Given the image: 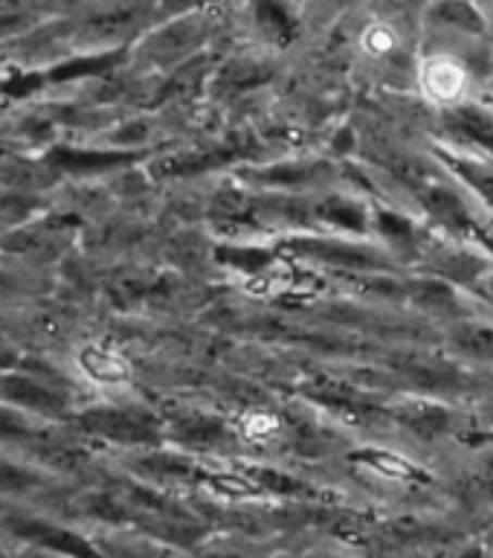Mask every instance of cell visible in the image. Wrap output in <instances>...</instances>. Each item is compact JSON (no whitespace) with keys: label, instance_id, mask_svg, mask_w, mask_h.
<instances>
[{"label":"cell","instance_id":"cell-10","mask_svg":"<svg viewBox=\"0 0 493 558\" xmlns=\"http://www.w3.org/2000/svg\"><path fill=\"white\" fill-rule=\"evenodd\" d=\"M473 3H477V7L485 12L488 21H491V17H493V0H473Z\"/></svg>","mask_w":493,"mask_h":558},{"label":"cell","instance_id":"cell-3","mask_svg":"<svg viewBox=\"0 0 493 558\" xmlns=\"http://www.w3.org/2000/svg\"><path fill=\"white\" fill-rule=\"evenodd\" d=\"M204 35H207V24H204L200 15H186L181 21H172V24H165L163 29H157L148 38V59L160 61V64L186 59L204 44Z\"/></svg>","mask_w":493,"mask_h":558},{"label":"cell","instance_id":"cell-6","mask_svg":"<svg viewBox=\"0 0 493 558\" xmlns=\"http://www.w3.org/2000/svg\"><path fill=\"white\" fill-rule=\"evenodd\" d=\"M82 366H85V373L96 381H108V384H116V381H125L128 378V366L122 361L120 355H113L108 349H85L82 352Z\"/></svg>","mask_w":493,"mask_h":558},{"label":"cell","instance_id":"cell-5","mask_svg":"<svg viewBox=\"0 0 493 558\" xmlns=\"http://www.w3.org/2000/svg\"><path fill=\"white\" fill-rule=\"evenodd\" d=\"M85 425L90 430L102 436H111V439H120V442H131V439H139L146 436V427L139 425L137 418L125 416V413H113V410H96V413H87Z\"/></svg>","mask_w":493,"mask_h":558},{"label":"cell","instance_id":"cell-1","mask_svg":"<svg viewBox=\"0 0 493 558\" xmlns=\"http://www.w3.org/2000/svg\"><path fill=\"white\" fill-rule=\"evenodd\" d=\"M477 68L473 61L456 47L424 44L418 47L416 59V90L433 108H468L477 96Z\"/></svg>","mask_w":493,"mask_h":558},{"label":"cell","instance_id":"cell-9","mask_svg":"<svg viewBox=\"0 0 493 558\" xmlns=\"http://www.w3.org/2000/svg\"><path fill=\"white\" fill-rule=\"evenodd\" d=\"M29 434V425L26 418H21L12 410L0 408V436H26Z\"/></svg>","mask_w":493,"mask_h":558},{"label":"cell","instance_id":"cell-7","mask_svg":"<svg viewBox=\"0 0 493 558\" xmlns=\"http://www.w3.org/2000/svg\"><path fill=\"white\" fill-rule=\"evenodd\" d=\"M35 26V15L26 9H0V44L21 38Z\"/></svg>","mask_w":493,"mask_h":558},{"label":"cell","instance_id":"cell-2","mask_svg":"<svg viewBox=\"0 0 493 558\" xmlns=\"http://www.w3.org/2000/svg\"><path fill=\"white\" fill-rule=\"evenodd\" d=\"M352 47H355L357 59L369 64V68L392 70L398 64L400 70L416 73L418 52L409 56L404 24L390 12H372L366 21H360V26L355 29V38H352Z\"/></svg>","mask_w":493,"mask_h":558},{"label":"cell","instance_id":"cell-8","mask_svg":"<svg viewBox=\"0 0 493 558\" xmlns=\"http://www.w3.org/2000/svg\"><path fill=\"white\" fill-rule=\"evenodd\" d=\"M242 430L247 439H252V442H268L270 436H276L279 422L276 416H270V413L252 410V413H247V416L242 418Z\"/></svg>","mask_w":493,"mask_h":558},{"label":"cell","instance_id":"cell-4","mask_svg":"<svg viewBox=\"0 0 493 558\" xmlns=\"http://www.w3.org/2000/svg\"><path fill=\"white\" fill-rule=\"evenodd\" d=\"M0 392L24 408L38 410V413H59L64 408V399L59 392L44 387L35 378H26V375H0Z\"/></svg>","mask_w":493,"mask_h":558}]
</instances>
